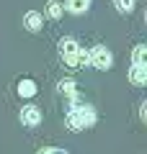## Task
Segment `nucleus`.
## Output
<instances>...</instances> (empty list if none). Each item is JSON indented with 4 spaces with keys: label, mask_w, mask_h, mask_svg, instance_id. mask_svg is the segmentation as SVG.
I'll return each instance as SVG.
<instances>
[{
    "label": "nucleus",
    "mask_w": 147,
    "mask_h": 154,
    "mask_svg": "<svg viewBox=\"0 0 147 154\" xmlns=\"http://www.w3.org/2000/svg\"><path fill=\"white\" fill-rule=\"evenodd\" d=\"M60 57L65 59V64L70 67V69H80V67L88 64V51L70 36L60 41Z\"/></svg>",
    "instance_id": "obj_1"
},
{
    "label": "nucleus",
    "mask_w": 147,
    "mask_h": 154,
    "mask_svg": "<svg viewBox=\"0 0 147 154\" xmlns=\"http://www.w3.org/2000/svg\"><path fill=\"white\" fill-rule=\"evenodd\" d=\"M96 123V110L90 105H72L67 113V128L70 131H83Z\"/></svg>",
    "instance_id": "obj_2"
},
{
    "label": "nucleus",
    "mask_w": 147,
    "mask_h": 154,
    "mask_svg": "<svg viewBox=\"0 0 147 154\" xmlns=\"http://www.w3.org/2000/svg\"><path fill=\"white\" fill-rule=\"evenodd\" d=\"M111 62H114V57L106 46H96L93 51H88V64L96 67V69H109Z\"/></svg>",
    "instance_id": "obj_3"
},
{
    "label": "nucleus",
    "mask_w": 147,
    "mask_h": 154,
    "mask_svg": "<svg viewBox=\"0 0 147 154\" xmlns=\"http://www.w3.org/2000/svg\"><path fill=\"white\" fill-rule=\"evenodd\" d=\"M39 121H41L39 105H23L21 108V123L23 126H39Z\"/></svg>",
    "instance_id": "obj_4"
},
{
    "label": "nucleus",
    "mask_w": 147,
    "mask_h": 154,
    "mask_svg": "<svg viewBox=\"0 0 147 154\" xmlns=\"http://www.w3.org/2000/svg\"><path fill=\"white\" fill-rule=\"evenodd\" d=\"M23 26H26L31 33H36L39 28H41V13H36V11H28L26 16H23Z\"/></svg>",
    "instance_id": "obj_5"
},
{
    "label": "nucleus",
    "mask_w": 147,
    "mask_h": 154,
    "mask_svg": "<svg viewBox=\"0 0 147 154\" xmlns=\"http://www.w3.org/2000/svg\"><path fill=\"white\" fill-rule=\"evenodd\" d=\"M145 64H147V46L137 44L132 51V67H145Z\"/></svg>",
    "instance_id": "obj_6"
},
{
    "label": "nucleus",
    "mask_w": 147,
    "mask_h": 154,
    "mask_svg": "<svg viewBox=\"0 0 147 154\" xmlns=\"http://www.w3.org/2000/svg\"><path fill=\"white\" fill-rule=\"evenodd\" d=\"M65 8L67 13H72V16H80V13H85L88 11V3L85 0H65Z\"/></svg>",
    "instance_id": "obj_7"
},
{
    "label": "nucleus",
    "mask_w": 147,
    "mask_h": 154,
    "mask_svg": "<svg viewBox=\"0 0 147 154\" xmlns=\"http://www.w3.org/2000/svg\"><path fill=\"white\" fill-rule=\"evenodd\" d=\"M18 95H21V98L36 95V82H34V80H21V82H18Z\"/></svg>",
    "instance_id": "obj_8"
},
{
    "label": "nucleus",
    "mask_w": 147,
    "mask_h": 154,
    "mask_svg": "<svg viewBox=\"0 0 147 154\" xmlns=\"http://www.w3.org/2000/svg\"><path fill=\"white\" fill-rule=\"evenodd\" d=\"M129 80H132L134 85H145V82H147V67H132Z\"/></svg>",
    "instance_id": "obj_9"
},
{
    "label": "nucleus",
    "mask_w": 147,
    "mask_h": 154,
    "mask_svg": "<svg viewBox=\"0 0 147 154\" xmlns=\"http://www.w3.org/2000/svg\"><path fill=\"white\" fill-rule=\"evenodd\" d=\"M62 11H65V8H62V3H57V0H49V3H47V16L49 18H54V21H57V18L62 16Z\"/></svg>",
    "instance_id": "obj_10"
},
{
    "label": "nucleus",
    "mask_w": 147,
    "mask_h": 154,
    "mask_svg": "<svg viewBox=\"0 0 147 154\" xmlns=\"http://www.w3.org/2000/svg\"><path fill=\"white\" fill-rule=\"evenodd\" d=\"M114 5L119 13H124V16H129L132 11H134V0H114Z\"/></svg>",
    "instance_id": "obj_11"
},
{
    "label": "nucleus",
    "mask_w": 147,
    "mask_h": 154,
    "mask_svg": "<svg viewBox=\"0 0 147 154\" xmlns=\"http://www.w3.org/2000/svg\"><path fill=\"white\" fill-rule=\"evenodd\" d=\"M60 93L75 98V82H72V80H62V82H60Z\"/></svg>",
    "instance_id": "obj_12"
},
{
    "label": "nucleus",
    "mask_w": 147,
    "mask_h": 154,
    "mask_svg": "<svg viewBox=\"0 0 147 154\" xmlns=\"http://www.w3.org/2000/svg\"><path fill=\"white\" fill-rule=\"evenodd\" d=\"M39 154H67L65 149H57V146H47V149H39Z\"/></svg>",
    "instance_id": "obj_13"
},
{
    "label": "nucleus",
    "mask_w": 147,
    "mask_h": 154,
    "mask_svg": "<svg viewBox=\"0 0 147 154\" xmlns=\"http://www.w3.org/2000/svg\"><path fill=\"white\" fill-rule=\"evenodd\" d=\"M85 3H90V0H85Z\"/></svg>",
    "instance_id": "obj_14"
}]
</instances>
